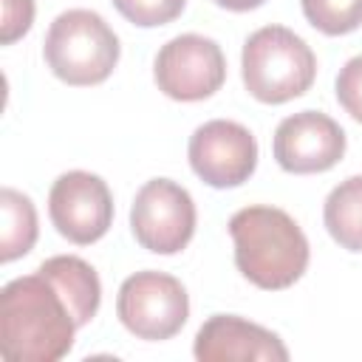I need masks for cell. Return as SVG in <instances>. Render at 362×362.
Segmentation results:
<instances>
[{
    "label": "cell",
    "mask_w": 362,
    "mask_h": 362,
    "mask_svg": "<svg viewBox=\"0 0 362 362\" xmlns=\"http://www.w3.org/2000/svg\"><path fill=\"white\" fill-rule=\"evenodd\" d=\"M76 320L59 288L37 269L0 291V354L8 362H57L76 334Z\"/></svg>",
    "instance_id": "1"
},
{
    "label": "cell",
    "mask_w": 362,
    "mask_h": 362,
    "mask_svg": "<svg viewBox=\"0 0 362 362\" xmlns=\"http://www.w3.org/2000/svg\"><path fill=\"white\" fill-rule=\"evenodd\" d=\"M238 272L266 291L294 286L308 269V238L277 206H243L229 218Z\"/></svg>",
    "instance_id": "2"
},
{
    "label": "cell",
    "mask_w": 362,
    "mask_h": 362,
    "mask_svg": "<svg viewBox=\"0 0 362 362\" xmlns=\"http://www.w3.org/2000/svg\"><path fill=\"white\" fill-rule=\"evenodd\" d=\"M240 74L246 90L266 105L303 96L317 76L311 45L286 25H263L243 42Z\"/></svg>",
    "instance_id": "3"
},
{
    "label": "cell",
    "mask_w": 362,
    "mask_h": 362,
    "mask_svg": "<svg viewBox=\"0 0 362 362\" xmlns=\"http://www.w3.org/2000/svg\"><path fill=\"white\" fill-rule=\"evenodd\" d=\"M42 57L51 74L62 82L76 88L99 85L119 62V37L102 14L90 8H68L51 23Z\"/></svg>",
    "instance_id": "4"
},
{
    "label": "cell",
    "mask_w": 362,
    "mask_h": 362,
    "mask_svg": "<svg viewBox=\"0 0 362 362\" xmlns=\"http://www.w3.org/2000/svg\"><path fill=\"white\" fill-rule=\"evenodd\" d=\"M116 314L122 325L139 339H170L189 317V297L181 280L164 272L130 274L116 297Z\"/></svg>",
    "instance_id": "5"
},
{
    "label": "cell",
    "mask_w": 362,
    "mask_h": 362,
    "mask_svg": "<svg viewBox=\"0 0 362 362\" xmlns=\"http://www.w3.org/2000/svg\"><path fill=\"white\" fill-rule=\"evenodd\" d=\"M130 229L147 252L175 255L195 235V201L181 184L153 178L133 198Z\"/></svg>",
    "instance_id": "6"
},
{
    "label": "cell",
    "mask_w": 362,
    "mask_h": 362,
    "mask_svg": "<svg viewBox=\"0 0 362 362\" xmlns=\"http://www.w3.org/2000/svg\"><path fill=\"white\" fill-rule=\"evenodd\" d=\"M153 76L164 96L175 102H201L221 90L226 79V59L215 40L181 34L161 45Z\"/></svg>",
    "instance_id": "7"
},
{
    "label": "cell",
    "mask_w": 362,
    "mask_h": 362,
    "mask_svg": "<svg viewBox=\"0 0 362 362\" xmlns=\"http://www.w3.org/2000/svg\"><path fill=\"white\" fill-rule=\"evenodd\" d=\"M189 167L192 173L215 187H240L249 181V175L257 167V141L249 133V127L229 122V119H212L195 127L189 136Z\"/></svg>",
    "instance_id": "8"
},
{
    "label": "cell",
    "mask_w": 362,
    "mask_h": 362,
    "mask_svg": "<svg viewBox=\"0 0 362 362\" xmlns=\"http://www.w3.org/2000/svg\"><path fill=\"white\" fill-rule=\"evenodd\" d=\"M48 215L62 238L88 246L105 238L113 223V195L107 184L85 170L62 173L48 192Z\"/></svg>",
    "instance_id": "9"
},
{
    "label": "cell",
    "mask_w": 362,
    "mask_h": 362,
    "mask_svg": "<svg viewBox=\"0 0 362 362\" xmlns=\"http://www.w3.org/2000/svg\"><path fill=\"white\" fill-rule=\"evenodd\" d=\"M272 150L286 173H325L345 156V130L320 110H300L277 124Z\"/></svg>",
    "instance_id": "10"
},
{
    "label": "cell",
    "mask_w": 362,
    "mask_h": 362,
    "mask_svg": "<svg viewBox=\"0 0 362 362\" xmlns=\"http://www.w3.org/2000/svg\"><path fill=\"white\" fill-rule=\"evenodd\" d=\"M195 359L201 362H286L288 351L283 339L243 317L212 314L195 334Z\"/></svg>",
    "instance_id": "11"
},
{
    "label": "cell",
    "mask_w": 362,
    "mask_h": 362,
    "mask_svg": "<svg viewBox=\"0 0 362 362\" xmlns=\"http://www.w3.org/2000/svg\"><path fill=\"white\" fill-rule=\"evenodd\" d=\"M40 272L59 288L79 328L96 317L99 303H102V283L90 263H85L76 255H57V257L42 260Z\"/></svg>",
    "instance_id": "12"
},
{
    "label": "cell",
    "mask_w": 362,
    "mask_h": 362,
    "mask_svg": "<svg viewBox=\"0 0 362 362\" xmlns=\"http://www.w3.org/2000/svg\"><path fill=\"white\" fill-rule=\"evenodd\" d=\"M322 221L342 249L362 252V175H351L328 192Z\"/></svg>",
    "instance_id": "13"
},
{
    "label": "cell",
    "mask_w": 362,
    "mask_h": 362,
    "mask_svg": "<svg viewBox=\"0 0 362 362\" xmlns=\"http://www.w3.org/2000/svg\"><path fill=\"white\" fill-rule=\"evenodd\" d=\"M0 212H3V235H0V260L11 263L31 252L37 243V209L28 195L3 187L0 192Z\"/></svg>",
    "instance_id": "14"
},
{
    "label": "cell",
    "mask_w": 362,
    "mask_h": 362,
    "mask_svg": "<svg viewBox=\"0 0 362 362\" xmlns=\"http://www.w3.org/2000/svg\"><path fill=\"white\" fill-rule=\"evenodd\" d=\"M300 3L305 20L328 37L351 34L362 25V0H300Z\"/></svg>",
    "instance_id": "15"
},
{
    "label": "cell",
    "mask_w": 362,
    "mask_h": 362,
    "mask_svg": "<svg viewBox=\"0 0 362 362\" xmlns=\"http://www.w3.org/2000/svg\"><path fill=\"white\" fill-rule=\"evenodd\" d=\"M116 6V11L133 23V25H141V28H156V25H167L173 23L187 0H110Z\"/></svg>",
    "instance_id": "16"
},
{
    "label": "cell",
    "mask_w": 362,
    "mask_h": 362,
    "mask_svg": "<svg viewBox=\"0 0 362 362\" xmlns=\"http://www.w3.org/2000/svg\"><path fill=\"white\" fill-rule=\"evenodd\" d=\"M337 99L345 107V113L356 122H362V54L348 59L339 68L337 76Z\"/></svg>",
    "instance_id": "17"
},
{
    "label": "cell",
    "mask_w": 362,
    "mask_h": 362,
    "mask_svg": "<svg viewBox=\"0 0 362 362\" xmlns=\"http://www.w3.org/2000/svg\"><path fill=\"white\" fill-rule=\"evenodd\" d=\"M31 23H34V0H3L0 42L11 45L31 28Z\"/></svg>",
    "instance_id": "18"
},
{
    "label": "cell",
    "mask_w": 362,
    "mask_h": 362,
    "mask_svg": "<svg viewBox=\"0 0 362 362\" xmlns=\"http://www.w3.org/2000/svg\"><path fill=\"white\" fill-rule=\"evenodd\" d=\"M221 8H229V11H249V8H257L263 6L266 0H215Z\"/></svg>",
    "instance_id": "19"
}]
</instances>
